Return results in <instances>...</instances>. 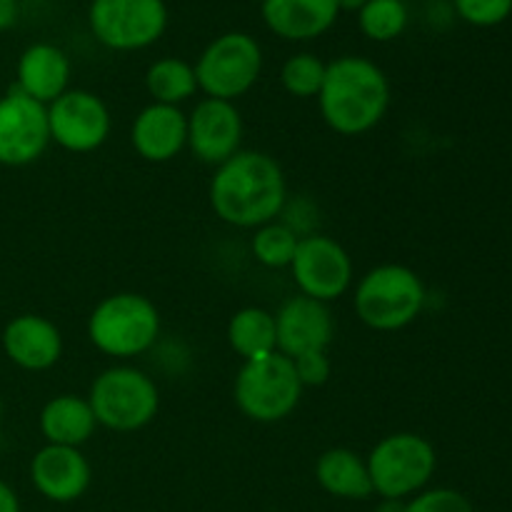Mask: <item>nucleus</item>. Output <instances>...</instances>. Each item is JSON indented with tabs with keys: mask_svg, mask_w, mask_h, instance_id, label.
<instances>
[{
	"mask_svg": "<svg viewBox=\"0 0 512 512\" xmlns=\"http://www.w3.org/2000/svg\"><path fill=\"white\" fill-rule=\"evenodd\" d=\"M288 183L278 160L260 150H238L215 168L210 180V205L223 223L235 228H260L283 213Z\"/></svg>",
	"mask_w": 512,
	"mask_h": 512,
	"instance_id": "1",
	"label": "nucleus"
},
{
	"mask_svg": "<svg viewBox=\"0 0 512 512\" xmlns=\"http://www.w3.org/2000/svg\"><path fill=\"white\" fill-rule=\"evenodd\" d=\"M320 115L340 135H363L385 118L390 83L380 65L363 55H343L328 63L318 93Z\"/></svg>",
	"mask_w": 512,
	"mask_h": 512,
	"instance_id": "2",
	"label": "nucleus"
},
{
	"mask_svg": "<svg viewBox=\"0 0 512 512\" xmlns=\"http://www.w3.org/2000/svg\"><path fill=\"white\" fill-rule=\"evenodd\" d=\"M425 285L408 265H378L360 278L353 308L360 323L378 333L408 328L425 308Z\"/></svg>",
	"mask_w": 512,
	"mask_h": 512,
	"instance_id": "3",
	"label": "nucleus"
},
{
	"mask_svg": "<svg viewBox=\"0 0 512 512\" xmlns=\"http://www.w3.org/2000/svg\"><path fill=\"white\" fill-rule=\"evenodd\" d=\"M160 313L145 295L115 293L100 300L88 318V338L110 358H135L155 345Z\"/></svg>",
	"mask_w": 512,
	"mask_h": 512,
	"instance_id": "4",
	"label": "nucleus"
},
{
	"mask_svg": "<svg viewBox=\"0 0 512 512\" xmlns=\"http://www.w3.org/2000/svg\"><path fill=\"white\" fill-rule=\"evenodd\" d=\"M88 403L98 425L115 433H135L155 420L160 395L155 380L143 370L115 365L93 380Z\"/></svg>",
	"mask_w": 512,
	"mask_h": 512,
	"instance_id": "5",
	"label": "nucleus"
},
{
	"mask_svg": "<svg viewBox=\"0 0 512 512\" xmlns=\"http://www.w3.org/2000/svg\"><path fill=\"white\" fill-rule=\"evenodd\" d=\"M233 395L245 418L255 423H280L298 408L303 385L293 360L283 353H270L240 368Z\"/></svg>",
	"mask_w": 512,
	"mask_h": 512,
	"instance_id": "6",
	"label": "nucleus"
},
{
	"mask_svg": "<svg viewBox=\"0 0 512 512\" xmlns=\"http://www.w3.org/2000/svg\"><path fill=\"white\" fill-rule=\"evenodd\" d=\"M438 468L433 443L418 433L385 435L368 455L373 490L385 500L418 495Z\"/></svg>",
	"mask_w": 512,
	"mask_h": 512,
	"instance_id": "7",
	"label": "nucleus"
},
{
	"mask_svg": "<svg viewBox=\"0 0 512 512\" xmlns=\"http://www.w3.org/2000/svg\"><path fill=\"white\" fill-rule=\"evenodd\" d=\"M193 68L198 90L208 98L233 103L258 83L263 73V50L253 35L233 30L205 45Z\"/></svg>",
	"mask_w": 512,
	"mask_h": 512,
	"instance_id": "8",
	"label": "nucleus"
},
{
	"mask_svg": "<svg viewBox=\"0 0 512 512\" xmlns=\"http://www.w3.org/2000/svg\"><path fill=\"white\" fill-rule=\"evenodd\" d=\"M88 25L100 45L133 53L163 38L168 30V5L165 0H93Z\"/></svg>",
	"mask_w": 512,
	"mask_h": 512,
	"instance_id": "9",
	"label": "nucleus"
},
{
	"mask_svg": "<svg viewBox=\"0 0 512 512\" xmlns=\"http://www.w3.org/2000/svg\"><path fill=\"white\" fill-rule=\"evenodd\" d=\"M290 273L300 288V295H308L320 303H333L343 298L353 285V260L338 240L320 233L305 235L295 250Z\"/></svg>",
	"mask_w": 512,
	"mask_h": 512,
	"instance_id": "10",
	"label": "nucleus"
},
{
	"mask_svg": "<svg viewBox=\"0 0 512 512\" xmlns=\"http://www.w3.org/2000/svg\"><path fill=\"white\" fill-rule=\"evenodd\" d=\"M50 145L48 105L13 88L0 98V165L23 168Z\"/></svg>",
	"mask_w": 512,
	"mask_h": 512,
	"instance_id": "11",
	"label": "nucleus"
},
{
	"mask_svg": "<svg viewBox=\"0 0 512 512\" xmlns=\"http://www.w3.org/2000/svg\"><path fill=\"white\" fill-rule=\"evenodd\" d=\"M48 128L68 153H93L110 135V110L90 90H65L48 105Z\"/></svg>",
	"mask_w": 512,
	"mask_h": 512,
	"instance_id": "12",
	"label": "nucleus"
},
{
	"mask_svg": "<svg viewBox=\"0 0 512 512\" xmlns=\"http://www.w3.org/2000/svg\"><path fill=\"white\" fill-rule=\"evenodd\" d=\"M275 333H278V353L295 360L305 353H328L335 338L333 313L328 303L293 295L275 313Z\"/></svg>",
	"mask_w": 512,
	"mask_h": 512,
	"instance_id": "13",
	"label": "nucleus"
},
{
	"mask_svg": "<svg viewBox=\"0 0 512 512\" xmlns=\"http://www.w3.org/2000/svg\"><path fill=\"white\" fill-rule=\"evenodd\" d=\"M243 143V118L235 103L205 98L188 115V145L198 160L223 165Z\"/></svg>",
	"mask_w": 512,
	"mask_h": 512,
	"instance_id": "14",
	"label": "nucleus"
},
{
	"mask_svg": "<svg viewBox=\"0 0 512 512\" xmlns=\"http://www.w3.org/2000/svg\"><path fill=\"white\" fill-rule=\"evenodd\" d=\"M90 463L80 448L45 445L30 460V480L43 498L53 503H73L88 490Z\"/></svg>",
	"mask_w": 512,
	"mask_h": 512,
	"instance_id": "15",
	"label": "nucleus"
},
{
	"mask_svg": "<svg viewBox=\"0 0 512 512\" xmlns=\"http://www.w3.org/2000/svg\"><path fill=\"white\" fill-rule=\"evenodd\" d=\"M3 350L18 368L40 373L53 368L63 355V335L48 318L35 313L15 315L3 328Z\"/></svg>",
	"mask_w": 512,
	"mask_h": 512,
	"instance_id": "16",
	"label": "nucleus"
},
{
	"mask_svg": "<svg viewBox=\"0 0 512 512\" xmlns=\"http://www.w3.org/2000/svg\"><path fill=\"white\" fill-rule=\"evenodd\" d=\"M135 153L148 163H168L188 145V115L178 105L150 103L130 130Z\"/></svg>",
	"mask_w": 512,
	"mask_h": 512,
	"instance_id": "17",
	"label": "nucleus"
},
{
	"mask_svg": "<svg viewBox=\"0 0 512 512\" xmlns=\"http://www.w3.org/2000/svg\"><path fill=\"white\" fill-rule=\"evenodd\" d=\"M263 23L283 40L303 43L328 33L338 20L335 0H265L260 3Z\"/></svg>",
	"mask_w": 512,
	"mask_h": 512,
	"instance_id": "18",
	"label": "nucleus"
},
{
	"mask_svg": "<svg viewBox=\"0 0 512 512\" xmlns=\"http://www.w3.org/2000/svg\"><path fill=\"white\" fill-rule=\"evenodd\" d=\"M70 60L58 45L35 43L23 50L15 68V88L38 103L50 105L68 90Z\"/></svg>",
	"mask_w": 512,
	"mask_h": 512,
	"instance_id": "19",
	"label": "nucleus"
},
{
	"mask_svg": "<svg viewBox=\"0 0 512 512\" xmlns=\"http://www.w3.org/2000/svg\"><path fill=\"white\" fill-rule=\"evenodd\" d=\"M38 423L48 445H65V448L85 445L98 428L88 398L80 395H55L43 405Z\"/></svg>",
	"mask_w": 512,
	"mask_h": 512,
	"instance_id": "20",
	"label": "nucleus"
},
{
	"mask_svg": "<svg viewBox=\"0 0 512 512\" xmlns=\"http://www.w3.org/2000/svg\"><path fill=\"white\" fill-rule=\"evenodd\" d=\"M315 480L325 493L343 500H365L375 493L368 460L350 448H330L315 463Z\"/></svg>",
	"mask_w": 512,
	"mask_h": 512,
	"instance_id": "21",
	"label": "nucleus"
},
{
	"mask_svg": "<svg viewBox=\"0 0 512 512\" xmlns=\"http://www.w3.org/2000/svg\"><path fill=\"white\" fill-rule=\"evenodd\" d=\"M228 343L245 363L278 353L275 315L265 308H243L230 318Z\"/></svg>",
	"mask_w": 512,
	"mask_h": 512,
	"instance_id": "22",
	"label": "nucleus"
},
{
	"mask_svg": "<svg viewBox=\"0 0 512 512\" xmlns=\"http://www.w3.org/2000/svg\"><path fill=\"white\" fill-rule=\"evenodd\" d=\"M145 88H148L153 103L180 105L193 98L198 90L195 68L180 58H160L145 73Z\"/></svg>",
	"mask_w": 512,
	"mask_h": 512,
	"instance_id": "23",
	"label": "nucleus"
},
{
	"mask_svg": "<svg viewBox=\"0 0 512 512\" xmlns=\"http://www.w3.org/2000/svg\"><path fill=\"white\" fill-rule=\"evenodd\" d=\"M408 5L405 0H368L358 10V23L365 38L375 43H390L408 28Z\"/></svg>",
	"mask_w": 512,
	"mask_h": 512,
	"instance_id": "24",
	"label": "nucleus"
},
{
	"mask_svg": "<svg viewBox=\"0 0 512 512\" xmlns=\"http://www.w3.org/2000/svg\"><path fill=\"white\" fill-rule=\"evenodd\" d=\"M300 235L285 223H268L255 228L253 255L265 268H290L298 250Z\"/></svg>",
	"mask_w": 512,
	"mask_h": 512,
	"instance_id": "25",
	"label": "nucleus"
},
{
	"mask_svg": "<svg viewBox=\"0 0 512 512\" xmlns=\"http://www.w3.org/2000/svg\"><path fill=\"white\" fill-rule=\"evenodd\" d=\"M328 63L313 53H295L280 68V83L293 98H318Z\"/></svg>",
	"mask_w": 512,
	"mask_h": 512,
	"instance_id": "26",
	"label": "nucleus"
},
{
	"mask_svg": "<svg viewBox=\"0 0 512 512\" xmlns=\"http://www.w3.org/2000/svg\"><path fill=\"white\" fill-rule=\"evenodd\" d=\"M455 13L475 28H495L512 13V0H453Z\"/></svg>",
	"mask_w": 512,
	"mask_h": 512,
	"instance_id": "27",
	"label": "nucleus"
},
{
	"mask_svg": "<svg viewBox=\"0 0 512 512\" xmlns=\"http://www.w3.org/2000/svg\"><path fill=\"white\" fill-rule=\"evenodd\" d=\"M405 512H475L470 500L463 493L450 488L420 490L410 503H405Z\"/></svg>",
	"mask_w": 512,
	"mask_h": 512,
	"instance_id": "28",
	"label": "nucleus"
},
{
	"mask_svg": "<svg viewBox=\"0 0 512 512\" xmlns=\"http://www.w3.org/2000/svg\"><path fill=\"white\" fill-rule=\"evenodd\" d=\"M293 365L303 388H320V385L328 383L330 373H333L328 353H305L295 358Z\"/></svg>",
	"mask_w": 512,
	"mask_h": 512,
	"instance_id": "29",
	"label": "nucleus"
},
{
	"mask_svg": "<svg viewBox=\"0 0 512 512\" xmlns=\"http://www.w3.org/2000/svg\"><path fill=\"white\" fill-rule=\"evenodd\" d=\"M20 3L18 0H0V30L13 28L15 20H18Z\"/></svg>",
	"mask_w": 512,
	"mask_h": 512,
	"instance_id": "30",
	"label": "nucleus"
},
{
	"mask_svg": "<svg viewBox=\"0 0 512 512\" xmlns=\"http://www.w3.org/2000/svg\"><path fill=\"white\" fill-rule=\"evenodd\" d=\"M0 512H20V503L15 490L0 480Z\"/></svg>",
	"mask_w": 512,
	"mask_h": 512,
	"instance_id": "31",
	"label": "nucleus"
},
{
	"mask_svg": "<svg viewBox=\"0 0 512 512\" xmlns=\"http://www.w3.org/2000/svg\"><path fill=\"white\" fill-rule=\"evenodd\" d=\"M335 3H338L340 13H343V10H348V13H358L368 0H335Z\"/></svg>",
	"mask_w": 512,
	"mask_h": 512,
	"instance_id": "32",
	"label": "nucleus"
},
{
	"mask_svg": "<svg viewBox=\"0 0 512 512\" xmlns=\"http://www.w3.org/2000/svg\"><path fill=\"white\" fill-rule=\"evenodd\" d=\"M378 512H405L403 500H383L378 505Z\"/></svg>",
	"mask_w": 512,
	"mask_h": 512,
	"instance_id": "33",
	"label": "nucleus"
},
{
	"mask_svg": "<svg viewBox=\"0 0 512 512\" xmlns=\"http://www.w3.org/2000/svg\"><path fill=\"white\" fill-rule=\"evenodd\" d=\"M0 423H3V398H0Z\"/></svg>",
	"mask_w": 512,
	"mask_h": 512,
	"instance_id": "34",
	"label": "nucleus"
},
{
	"mask_svg": "<svg viewBox=\"0 0 512 512\" xmlns=\"http://www.w3.org/2000/svg\"><path fill=\"white\" fill-rule=\"evenodd\" d=\"M250 3H265V0H250Z\"/></svg>",
	"mask_w": 512,
	"mask_h": 512,
	"instance_id": "35",
	"label": "nucleus"
}]
</instances>
